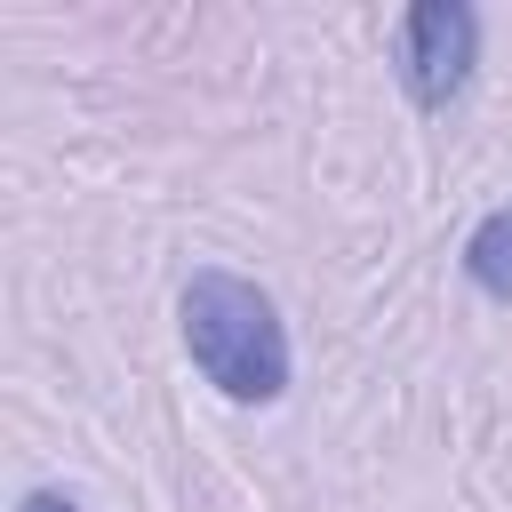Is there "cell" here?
<instances>
[{
  "instance_id": "obj_2",
  "label": "cell",
  "mask_w": 512,
  "mask_h": 512,
  "mask_svg": "<svg viewBox=\"0 0 512 512\" xmlns=\"http://www.w3.org/2000/svg\"><path fill=\"white\" fill-rule=\"evenodd\" d=\"M472 64H480V16L464 0H416L400 16V88H408V104L440 112L448 96H464Z\"/></svg>"
},
{
  "instance_id": "obj_4",
  "label": "cell",
  "mask_w": 512,
  "mask_h": 512,
  "mask_svg": "<svg viewBox=\"0 0 512 512\" xmlns=\"http://www.w3.org/2000/svg\"><path fill=\"white\" fill-rule=\"evenodd\" d=\"M16 512H80V504H72V496H64V488H32V496H24V504H16Z\"/></svg>"
},
{
  "instance_id": "obj_3",
  "label": "cell",
  "mask_w": 512,
  "mask_h": 512,
  "mask_svg": "<svg viewBox=\"0 0 512 512\" xmlns=\"http://www.w3.org/2000/svg\"><path fill=\"white\" fill-rule=\"evenodd\" d=\"M464 272H472L480 296L512 304V208H488V216L472 224V240H464Z\"/></svg>"
},
{
  "instance_id": "obj_1",
  "label": "cell",
  "mask_w": 512,
  "mask_h": 512,
  "mask_svg": "<svg viewBox=\"0 0 512 512\" xmlns=\"http://www.w3.org/2000/svg\"><path fill=\"white\" fill-rule=\"evenodd\" d=\"M184 344L200 360V376L240 400V408H264L288 392V328H280V304L240 280V272H192L184 280Z\"/></svg>"
}]
</instances>
